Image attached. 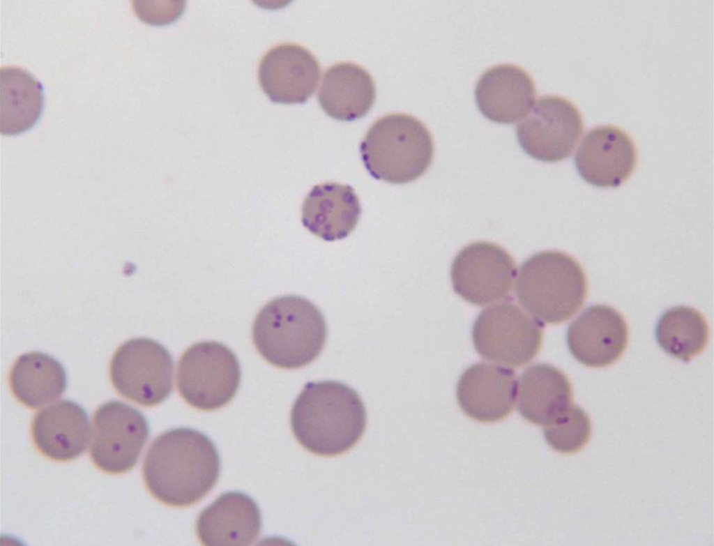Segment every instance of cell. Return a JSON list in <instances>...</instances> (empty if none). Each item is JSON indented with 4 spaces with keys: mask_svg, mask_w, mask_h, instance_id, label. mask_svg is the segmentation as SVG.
Returning a JSON list of instances; mask_svg holds the SVG:
<instances>
[{
    "mask_svg": "<svg viewBox=\"0 0 714 546\" xmlns=\"http://www.w3.org/2000/svg\"><path fill=\"white\" fill-rule=\"evenodd\" d=\"M218 451L194 429L167 430L149 447L142 472L146 487L160 502L185 507L196 503L215 486L220 473Z\"/></svg>",
    "mask_w": 714,
    "mask_h": 546,
    "instance_id": "cell-1",
    "label": "cell"
},
{
    "mask_svg": "<svg viewBox=\"0 0 714 546\" xmlns=\"http://www.w3.org/2000/svg\"><path fill=\"white\" fill-rule=\"evenodd\" d=\"M359 395L336 381L307 383L295 400L291 425L298 443L321 456H335L353 448L366 427Z\"/></svg>",
    "mask_w": 714,
    "mask_h": 546,
    "instance_id": "cell-2",
    "label": "cell"
},
{
    "mask_svg": "<svg viewBox=\"0 0 714 546\" xmlns=\"http://www.w3.org/2000/svg\"><path fill=\"white\" fill-rule=\"evenodd\" d=\"M327 337L325 319L309 300L295 295L282 296L266 304L252 328L254 344L271 364L296 369L314 361Z\"/></svg>",
    "mask_w": 714,
    "mask_h": 546,
    "instance_id": "cell-3",
    "label": "cell"
},
{
    "mask_svg": "<svg viewBox=\"0 0 714 546\" xmlns=\"http://www.w3.org/2000/svg\"><path fill=\"white\" fill-rule=\"evenodd\" d=\"M363 164L377 180L410 183L429 168L434 155L432 135L416 117L395 113L381 116L369 128L360 146Z\"/></svg>",
    "mask_w": 714,
    "mask_h": 546,
    "instance_id": "cell-4",
    "label": "cell"
},
{
    "mask_svg": "<svg viewBox=\"0 0 714 546\" xmlns=\"http://www.w3.org/2000/svg\"><path fill=\"white\" fill-rule=\"evenodd\" d=\"M583 268L560 251L536 253L522 264L516 285L520 304L540 321L559 324L572 317L587 294Z\"/></svg>",
    "mask_w": 714,
    "mask_h": 546,
    "instance_id": "cell-5",
    "label": "cell"
},
{
    "mask_svg": "<svg viewBox=\"0 0 714 546\" xmlns=\"http://www.w3.org/2000/svg\"><path fill=\"white\" fill-rule=\"evenodd\" d=\"M240 380L236 355L217 342L194 344L178 361V391L187 403L200 410H214L227 404L236 393Z\"/></svg>",
    "mask_w": 714,
    "mask_h": 546,
    "instance_id": "cell-6",
    "label": "cell"
},
{
    "mask_svg": "<svg viewBox=\"0 0 714 546\" xmlns=\"http://www.w3.org/2000/svg\"><path fill=\"white\" fill-rule=\"evenodd\" d=\"M173 360L155 340L132 338L121 344L109 365V376L122 396L144 407L165 401L173 387Z\"/></svg>",
    "mask_w": 714,
    "mask_h": 546,
    "instance_id": "cell-7",
    "label": "cell"
},
{
    "mask_svg": "<svg viewBox=\"0 0 714 546\" xmlns=\"http://www.w3.org/2000/svg\"><path fill=\"white\" fill-rule=\"evenodd\" d=\"M542 336L539 324L510 303L483 310L472 329L473 345L482 357L511 367L529 363L540 349Z\"/></svg>",
    "mask_w": 714,
    "mask_h": 546,
    "instance_id": "cell-8",
    "label": "cell"
},
{
    "mask_svg": "<svg viewBox=\"0 0 714 546\" xmlns=\"http://www.w3.org/2000/svg\"><path fill=\"white\" fill-rule=\"evenodd\" d=\"M149 434L141 411L120 401L106 402L93 415L91 458L104 472H127L136 465Z\"/></svg>",
    "mask_w": 714,
    "mask_h": 546,
    "instance_id": "cell-9",
    "label": "cell"
},
{
    "mask_svg": "<svg viewBox=\"0 0 714 546\" xmlns=\"http://www.w3.org/2000/svg\"><path fill=\"white\" fill-rule=\"evenodd\" d=\"M584 128L582 114L568 99L540 96L529 115L517 126L521 148L538 160L555 162L572 152Z\"/></svg>",
    "mask_w": 714,
    "mask_h": 546,
    "instance_id": "cell-10",
    "label": "cell"
},
{
    "mask_svg": "<svg viewBox=\"0 0 714 546\" xmlns=\"http://www.w3.org/2000/svg\"><path fill=\"white\" fill-rule=\"evenodd\" d=\"M516 275L510 255L500 245L487 241L474 242L463 248L455 257L450 271L455 293L477 305L507 297Z\"/></svg>",
    "mask_w": 714,
    "mask_h": 546,
    "instance_id": "cell-11",
    "label": "cell"
},
{
    "mask_svg": "<svg viewBox=\"0 0 714 546\" xmlns=\"http://www.w3.org/2000/svg\"><path fill=\"white\" fill-rule=\"evenodd\" d=\"M636 162L637 151L629 134L610 124L590 129L575 156V166L582 178L600 188L621 185L633 172Z\"/></svg>",
    "mask_w": 714,
    "mask_h": 546,
    "instance_id": "cell-12",
    "label": "cell"
},
{
    "mask_svg": "<svg viewBox=\"0 0 714 546\" xmlns=\"http://www.w3.org/2000/svg\"><path fill=\"white\" fill-rule=\"evenodd\" d=\"M319 63L307 48L293 43L278 44L261 58L258 79L263 91L277 103L301 104L314 93Z\"/></svg>",
    "mask_w": 714,
    "mask_h": 546,
    "instance_id": "cell-13",
    "label": "cell"
},
{
    "mask_svg": "<svg viewBox=\"0 0 714 546\" xmlns=\"http://www.w3.org/2000/svg\"><path fill=\"white\" fill-rule=\"evenodd\" d=\"M567 344L582 365L603 367L616 363L628 341V328L623 316L606 305L585 309L568 327Z\"/></svg>",
    "mask_w": 714,
    "mask_h": 546,
    "instance_id": "cell-14",
    "label": "cell"
},
{
    "mask_svg": "<svg viewBox=\"0 0 714 546\" xmlns=\"http://www.w3.org/2000/svg\"><path fill=\"white\" fill-rule=\"evenodd\" d=\"M517 390L513 370L499 365L479 363L461 375L457 385V400L463 412L481 423H494L511 412Z\"/></svg>",
    "mask_w": 714,
    "mask_h": 546,
    "instance_id": "cell-15",
    "label": "cell"
},
{
    "mask_svg": "<svg viewBox=\"0 0 714 546\" xmlns=\"http://www.w3.org/2000/svg\"><path fill=\"white\" fill-rule=\"evenodd\" d=\"M535 96V83L530 75L509 63L487 69L475 88V100L480 112L490 121L503 124L524 118Z\"/></svg>",
    "mask_w": 714,
    "mask_h": 546,
    "instance_id": "cell-16",
    "label": "cell"
},
{
    "mask_svg": "<svg viewBox=\"0 0 714 546\" xmlns=\"http://www.w3.org/2000/svg\"><path fill=\"white\" fill-rule=\"evenodd\" d=\"M261 516L256 502L240 492L221 494L199 514L196 529L202 543L210 546H246L258 538Z\"/></svg>",
    "mask_w": 714,
    "mask_h": 546,
    "instance_id": "cell-17",
    "label": "cell"
},
{
    "mask_svg": "<svg viewBox=\"0 0 714 546\" xmlns=\"http://www.w3.org/2000/svg\"><path fill=\"white\" fill-rule=\"evenodd\" d=\"M31 434L36 447L46 457L59 462L73 460L88 446L91 435L88 414L71 400H59L37 412Z\"/></svg>",
    "mask_w": 714,
    "mask_h": 546,
    "instance_id": "cell-18",
    "label": "cell"
},
{
    "mask_svg": "<svg viewBox=\"0 0 714 546\" xmlns=\"http://www.w3.org/2000/svg\"><path fill=\"white\" fill-rule=\"evenodd\" d=\"M361 207L349 185L324 183L314 185L302 206V223L312 234L326 241L346 238L355 229Z\"/></svg>",
    "mask_w": 714,
    "mask_h": 546,
    "instance_id": "cell-19",
    "label": "cell"
},
{
    "mask_svg": "<svg viewBox=\"0 0 714 546\" xmlns=\"http://www.w3.org/2000/svg\"><path fill=\"white\" fill-rule=\"evenodd\" d=\"M571 384L565 374L547 364L529 367L519 380L517 410L527 421L549 425L570 407Z\"/></svg>",
    "mask_w": 714,
    "mask_h": 546,
    "instance_id": "cell-20",
    "label": "cell"
},
{
    "mask_svg": "<svg viewBox=\"0 0 714 546\" xmlns=\"http://www.w3.org/2000/svg\"><path fill=\"white\" fill-rule=\"evenodd\" d=\"M375 96L374 80L365 68L356 63L340 62L326 70L317 98L328 116L351 121L369 112Z\"/></svg>",
    "mask_w": 714,
    "mask_h": 546,
    "instance_id": "cell-21",
    "label": "cell"
},
{
    "mask_svg": "<svg viewBox=\"0 0 714 546\" xmlns=\"http://www.w3.org/2000/svg\"><path fill=\"white\" fill-rule=\"evenodd\" d=\"M0 76V132L6 135L25 132L37 122L42 112V84L19 66H1Z\"/></svg>",
    "mask_w": 714,
    "mask_h": 546,
    "instance_id": "cell-22",
    "label": "cell"
},
{
    "mask_svg": "<svg viewBox=\"0 0 714 546\" xmlns=\"http://www.w3.org/2000/svg\"><path fill=\"white\" fill-rule=\"evenodd\" d=\"M15 397L30 408H38L59 398L66 390L67 378L63 365L54 357L39 351L21 355L9 378Z\"/></svg>",
    "mask_w": 714,
    "mask_h": 546,
    "instance_id": "cell-23",
    "label": "cell"
},
{
    "mask_svg": "<svg viewBox=\"0 0 714 546\" xmlns=\"http://www.w3.org/2000/svg\"><path fill=\"white\" fill-rule=\"evenodd\" d=\"M655 338L667 354L684 362L690 361L706 347L708 328L703 315L684 305L667 310L655 327Z\"/></svg>",
    "mask_w": 714,
    "mask_h": 546,
    "instance_id": "cell-24",
    "label": "cell"
},
{
    "mask_svg": "<svg viewBox=\"0 0 714 546\" xmlns=\"http://www.w3.org/2000/svg\"><path fill=\"white\" fill-rule=\"evenodd\" d=\"M591 432L589 417L581 407L572 404L561 418L543 429L548 445L563 454L582 449L588 441Z\"/></svg>",
    "mask_w": 714,
    "mask_h": 546,
    "instance_id": "cell-25",
    "label": "cell"
}]
</instances>
